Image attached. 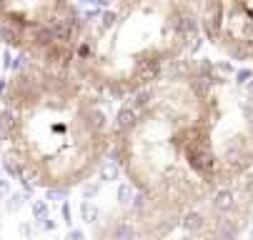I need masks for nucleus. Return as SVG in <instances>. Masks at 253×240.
I'll return each mask as SVG.
<instances>
[{
  "instance_id": "nucleus-1",
  "label": "nucleus",
  "mask_w": 253,
  "mask_h": 240,
  "mask_svg": "<svg viewBox=\"0 0 253 240\" xmlns=\"http://www.w3.org/2000/svg\"><path fill=\"white\" fill-rule=\"evenodd\" d=\"M113 155L136 195L196 208L253 203L243 98L210 63L181 60L120 105Z\"/></svg>"
},
{
  "instance_id": "nucleus-2",
  "label": "nucleus",
  "mask_w": 253,
  "mask_h": 240,
  "mask_svg": "<svg viewBox=\"0 0 253 240\" xmlns=\"http://www.w3.org/2000/svg\"><path fill=\"white\" fill-rule=\"evenodd\" d=\"M0 148L30 185L70 190L108 158L113 118L73 68L23 63L0 88Z\"/></svg>"
},
{
  "instance_id": "nucleus-3",
  "label": "nucleus",
  "mask_w": 253,
  "mask_h": 240,
  "mask_svg": "<svg viewBox=\"0 0 253 240\" xmlns=\"http://www.w3.org/2000/svg\"><path fill=\"white\" fill-rule=\"evenodd\" d=\"M198 33L193 3L120 0L83 15L73 70L103 98L128 100L178 65Z\"/></svg>"
},
{
  "instance_id": "nucleus-4",
  "label": "nucleus",
  "mask_w": 253,
  "mask_h": 240,
  "mask_svg": "<svg viewBox=\"0 0 253 240\" xmlns=\"http://www.w3.org/2000/svg\"><path fill=\"white\" fill-rule=\"evenodd\" d=\"M253 203L165 205L136 195L93 223L91 240H241Z\"/></svg>"
},
{
  "instance_id": "nucleus-5",
  "label": "nucleus",
  "mask_w": 253,
  "mask_h": 240,
  "mask_svg": "<svg viewBox=\"0 0 253 240\" xmlns=\"http://www.w3.org/2000/svg\"><path fill=\"white\" fill-rule=\"evenodd\" d=\"M83 13L73 3H0V38L28 63L73 68Z\"/></svg>"
},
{
  "instance_id": "nucleus-6",
  "label": "nucleus",
  "mask_w": 253,
  "mask_h": 240,
  "mask_svg": "<svg viewBox=\"0 0 253 240\" xmlns=\"http://www.w3.org/2000/svg\"><path fill=\"white\" fill-rule=\"evenodd\" d=\"M198 28L230 60L253 63V3L196 5Z\"/></svg>"
},
{
  "instance_id": "nucleus-7",
  "label": "nucleus",
  "mask_w": 253,
  "mask_h": 240,
  "mask_svg": "<svg viewBox=\"0 0 253 240\" xmlns=\"http://www.w3.org/2000/svg\"><path fill=\"white\" fill-rule=\"evenodd\" d=\"M243 98V110H246V120H248V128H251V133H253V83L248 85V90Z\"/></svg>"
}]
</instances>
